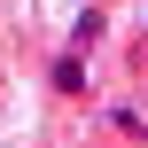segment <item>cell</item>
Instances as JSON below:
<instances>
[{
  "label": "cell",
  "instance_id": "6da1fadb",
  "mask_svg": "<svg viewBox=\"0 0 148 148\" xmlns=\"http://www.w3.org/2000/svg\"><path fill=\"white\" fill-rule=\"evenodd\" d=\"M55 94H86V55H55Z\"/></svg>",
  "mask_w": 148,
  "mask_h": 148
},
{
  "label": "cell",
  "instance_id": "7a4b0ae2",
  "mask_svg": "<svg viewBox=\"0 0 148 148\" xmlns=\"http://www.w3.org/2000/svg\"><path fill=\"white\" fill-rule=\"evenodd\" d=\"M109 125H117L125 140H148V117H140V101H117V109H109Z\"/></svg>",
  "mask_w": 148,
  "mask_h": 148
}]
</instances>
